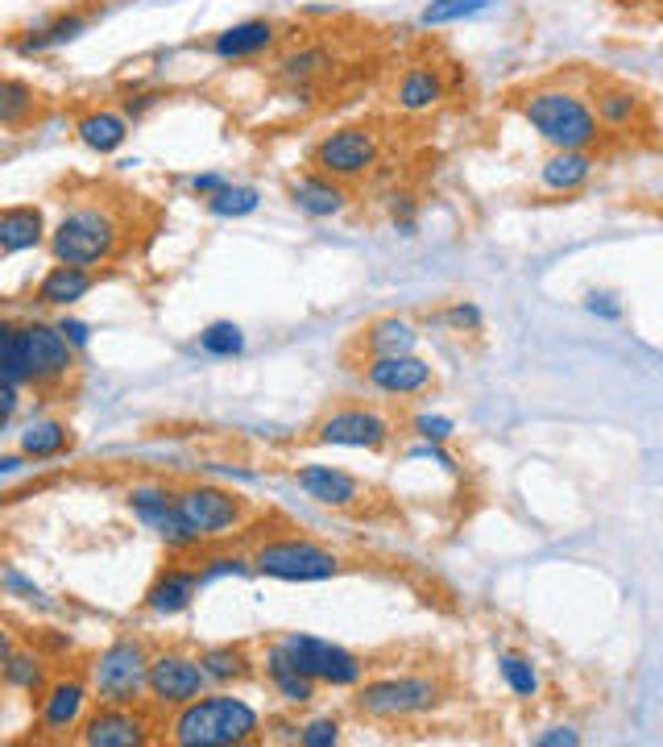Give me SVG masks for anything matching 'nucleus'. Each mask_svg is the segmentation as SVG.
Segmentation results:
<instances>
[{
    "label": "nucleus",
    "instance_id": "obj_1",
    "mask_svg": "<svg viewBox=\"0 0 663 747\" xmlns=\"http://www.w3.org/2000/svg\"><path fill=\"white\" fill-rule=\"evenodd\" d=\"M262 731V718L249 701L212 694L178 706V718L171 723V739L183 747H224V744H249Z\"/></svg>",
    "mask_w": 663,
    "mask_h": 747
},
{
    "label": "nucleus",
    "instance_id": "obj_2",
    "mask_svg": "<svg viewBox=\"0 0 663 747\" xmlns=\"http://www.w3.org/2000/svg\"><path fill=\"white\" fill-rule=\"evenodd\" d=\"M71 370H75V353L67 345L63 329H50V324L4 329V378L63 382Z\"/></svg>",
    "mask_w": 663,
    "mask_h": 747
},
{
    "label": "nucleus",
    "instance_id": "obj_3",
    "mask_svg": "<svg viewBox=\"0 0 663 747\" xmlns=\"http://www.w3.org/2000/svg\"><path fill=\"white\" fill-rule=\"evenodd\" d=\"M522 117L539 129L543 142L555 150H589L601 138V117L577 92H531L522 100Z\"/></svg>",
    "mask_w": 663,
    "mask_h": 747
},
{
    "label": "nucleus",
    "instance_id": "obj_4",
    "mask_svg": "<svg viewBox=\"0 0 663 747\" xmlns=\"http://www.w3.org/2000/svg\"><path fill=\"white\" fill-rule=\"evenodd\" d=\"M116 241H121V221L104 204H83L71 208L59 221L50 245H54V258L67 266H95L116 254Z\"/></svg>",
    "mask_w": 663,
    "mask_h": 747
},
{
    "label": "nucleus",
    "instance_id": "obj_5",
    "mask_svg": "<svg viewBox=\"0 0 663 747\" xmlns=\"http://www.w3.org/2000/svg\"><path fill=\"white\" fill-rule=\"evenodd\" d=\"M92 685L95 694L112 706H133L137 694L150 685V656L137 639H116L112 648L95 656L92 665Z\"/></svg>",
    "mask_w": 663,
    "mask_h": 747
},
{
    "label": "nucleus",
    "instance_id": "obj_6",
    "mask_svg": "<svg viewBox=\"0 0 663 747\" xmlns=\"http://www.w3.org/2000/svg\"><path fill=\"white\" fill-rule=\"evenodd\" d=\"M253 569L278 582H328L336 577L340 561L312 541H274L253 553Z\"/></svg>",
    "mask_w": 663,
    "mask_h": 747
},
{
    "label": "nucleus",
    "instance_id": "obj_7",
    "mask_svg": "<svg viewBox=\"0 0 663 747\" xmlns=\"http://www.w3.org/2000/svg\"><path fill=\"white\" fill-rule=\"evenodd\" d=\"M283 656L290 665L307 673V677H316V682H328V685H357L361 682L365 665L357 660L353 653H345L340 644H328V639H316V636H286L283 644Z\"/></svg>",
    "mask_w": 663,
    "mask_h": 747
},
{
    "label": "nucleus",
    "instance_id": "obj_8",
    "mask_svg": "<svg viewBox=\"0 0 663 747\" xmlns=\"http://www.w3.org/2000/svg\"><path fill=\"white\" fill-rule=\"evenodd\" d=\"M378 159V138L361 125H348L328 133L324 142L316 145V166L319 175L328 179H357L365 175Z\"/></svg>",
    "mask_w": 663,
    "mask_h": 747
},
{
    "label": "nucleus",
    "instance_id": "obj_9",
    "mask_svg": "<svg viewBox=\"0 0 663 747\" xmlns=\"http://www.w3.org/2000/svg\"><path fill=\"white\" fill-rule=\"evenodd\" d=\"M357 706L365 715L378 718H402V715H419L436 706V685L424 677H386V682L365 685L357 694Z\"/></svg>",
    "mask_w": 663,
    "mask_h": 747
},
{
    "label": "nucleus",
    "instance_id": "obj_10",
    "mask_svg": "<svg viewBox=\"0 0 663 747\" xmlns=\"http://www.w3.org/2000/svg\"><path fill=\"white\" fill-rule=\"evenodd\" d=\"M204 685H207L204 665L191 660V656L166 653L159 660H150V694L162 706H187V701H195L204 694Z\"/></svg>",
    "mask_w": 663,
    "mask_h": 747
},
{
    "label": "nucleus",
    "instance_id": "obj_11",
    "mask_svg": "<svg viewBox=\"0 0 663 747\" xmlns=\"http://www.w3.org/2000/svg\"><path fill=\"white\" fill-rule=\"evenodd\" d=\"M178 507L200 536H221V532L241 524V498L228 491H216V486H187L178 494Z\"/></svg>",
    "mask_w": 663,
    "mask_h": 747
},
{
    "label": "nucleus",
    "instance_id": "obj_12",
    "mask_svg": "<svg viewBox=\"0 0 663 747\" xmlns=\"http://www.w3.org/2000/svg\"><path fill=\"white\" fill-rule=\"evenodd\" d=\"M316 441L324 445H348V448H381L390 441V424L381 415L365 412V407H340L328 420H319Z\"/></svg>",
    "mask_w": 663,
    "mask_h": 747
},
{
    "label": "nucleus",
    "instance_id": "obj_13",
    "mask_svg": "<svg viewBox=\"0 0 663 747\" xmlns=\"http://www.w3.org/2000/svg\"><path fill=\"white\" fill-rule=\"evenodd\" d=\"M145 731H150V723H145L137 710L104 701V710L83 718L80 739L92 747H133V744H145Z\"/></svg>",
    "mask_w": 663,
    "mask_h": 747
},
{
    "label": "nucleus",
    "instance_id": "obj_14",
    "mask_svg": "<svg viewBox=\"0 0 663 747\" xmlns=\"http://www.w3.org/2000/svg\"><path fill=\"white\" fill-rule=\"evenodd\" d=\"M365 378L374 382L378 391H386V395H419V391L431 386V366L419 362L415 353H395V357H374Z\"/></svg>",
    "mask_w": 663,
    "mask_h": 747
},
{
    "label": "nucleus",
    "instance_id": "obj_15",
    "mask_svg": "<svg viewBox=\"0 0 663 747\" xmlns=\"http://www.w3.org/2000/svg\"><path fill=\"white\" fill-rule=\"evenodd\" d=\"M83 710H88V689L80 682H59L50 685L47 698H42L38 727L47 735H67L83 723Z\"/></svg>",
    "mask_w": 663,
    "mask_h": 747
},
{
    "label": "nucleus",
    "instance_id": "obj_16",
    "mask_svg": "<svg viewBox=\"0 0 663 747\" xmlns=\"http://www.w3.org/2000/svg\"><path fill=\"white\" fill-rule=\"evenodd\" d=\"M299 486L312 494L316 503H324V507H353V503L361 498L357 477L345 474V470H332V465H303Z\"/></svg>",
    "mask_w": 663,
    "mask_h": 747
},
{
    "label": "nucleus",
    "instance_id": "obj_17",
    "mask_svg": "<svg viewBox=\"0 0 663 747\" xmlns=\"http://www.w3.org/2000/svg\"><path fill=\"white\" fill-rule=\"evenodd\" d=\"M204 586V569H166L150 586L145 594V606L154 610V615H178V610H187L191 598H195V589Z\"/></svg>",
    "mask_w": 663,
    "mask_h": 747
},
{
    "label": "nucleus",
    "instance_id": "obj_18",
    "mask_svg": "<svg viewBox=\"0 0 663 747\" xmlns=\"http://www.w3.org/2000/svg\"><path fill=\"white\" fill-rule=\"evenodd\" d=\"M42 233H47L42 208H33V204L4 208V216H0V254H21V250L38 245Z\"/></svg>",
    "mask_w": 663,
    "mask_h": 747
},
{
    "label": "nucleus",
    "instance_id": "obj_19",
    "mask_svg": "<svg viewBox=\"0 0 663 747\" xmlns=\"http://www.w3.org/2000/svg\"><path fill=\"white\" fill-rule=\"evenodd\" d=\"M92 291V274L83 271V266H54V271L38 283V300L50 303V307H67V303L83 300Z\"/></svg>",
    "mask_w": 663,
    "mask_h": 747
},
{
    "label": "nucleus",
    "instance_id": "obj_20",
    "mask_svg": "<svg viewBox=\"0 0 663 747\" xmlns=\"http://www.w3.org/2000/svg\"><path fill=\"white\" fill-rule=\"evenodd\" d=\"M290 195H295V204H299L307 216H332V212H340V208H345V191L336 188L328 175L299 179V183L290 188Z\"/></svg>",
    "mask_w": 663,
    "mask_h": 747
},
{
    "label": "nucleus",
    "instance_id": "obj_21",
    "mask_svg": "<svg viewBox=\"0 0 663 747\" xmlns=\"http://www.w3.org/2000/svg\"><path fill=\"white\" fill-rule=\"evenodd\" d=\"M589 175H593V159L584 150H555L543 162V183L552 191H577Z\"/></svg>",
    "mask_w": 663,
    "mask_h": 747
},
{
    "label": "nucleus",
    "instance_id": "obj_22",
    "mask_svg": "<svg viewBox=\"0 0 663 747\" xmlns=\"http://www.w3.org/2000/svg\"><path fill=\"white\" fill-rule=\"evenodd\" d=\"M274 42V26L269 21H241L233 30H224L216 38V54L221 59H245V54H257Z\"/></svg>",
    "mask_w": 663,
    "mask_h": 747
},
{
    "label": "nucleus",
    "instance_id": "obj_23",
    "mask_svg": "<svg viewBox=\"0 0 663 747\" xmlns=\"http://www.w3.org/2000/svg\"><path fill=\"white\" fill-rule=\"evenodd\" d=\"M75 133H80L83 145H92V150H100V154H112L116 145L125 142L129 129L116 112H88V117H80Z\"/></svg>",
    "mask_w": 663,
    "mask_h": 747
},
{
    "label": "nucleus",
    "instance_id": "obj_24",
    "mask_svg": "<svg viewBox=\"0 0 663 747\" xmlns=\"http://www.w3.org/2000/svg\"><path fill=\"white\" fill-rule=\"evenodd\" d=\"M269 677H274V685H278V694H283L286 701H312L316 698V677H307V673H299V668L290 665L283 656V648H274L269 653Z\"/></svg>",
    "mask_w": 663,
    "mask_h": 747
},
{
    "label": "nucleus",
    "instance_id": "obj_25",
    "mask_svg": "<svg viewBox=\"0 0 663 747\" xmlns=\"http://www.w3.org/2000/svg\"><path fill=\"white\" fill-rule=\"evenodd\" d=\"M443 95V83H440V75L436 71H407L402 75V83H398V104L407 112H424V109H431L436 100Z\"/></svg>",
    "mask_w": 663,
    "mask_h": 747
},
{
    "label": "nucleus",
    "instance_id": "obj_26",
    "mask_svg": "<svg viewBox=\"0 0 663 747\" xmlns=\"http://www.w3.org/2000/svg\"><path fill=\"white\" fill-rule=\"evenodd\" d=\"M67 445H71V432L59 420H42V424H30L21 432V453L26 457H59Z\"/></svg>",
    "mask_w": 663,
    "mask_h": 747
},
{
    "label": "nucleus",
    "instance_id": "obj_27",
    "mask_svg": "<svg viewBox=\"0 0 663 747\" xmlns=\"http://www.w3.org/2000/svg\"><path fill=\"white\" fill-rule=\"evenodd\" d=\"M365 341H369V350L378 353V357H395V353L415 350V329L407 320H378Z\"/></svg>",
    "mask_w": 663,
    "mask_h": 747
},
{
    "label": "nucleus",
    "instance_id": "obj_28",
    "mask_svg": "<svg viewBox=\"0 0 663 747\" xmlns=\"http://www.w3.org/2000/svg\"><path fill=\"white\" fill-rule=\"evenodd\" d=\"M634 112H639V95L626 92V88H601V92H598L601 125H614V129L631 125Z\"/></svg>",
    "mask_w": 663,
    "mask_h": 747
},
{
    "label": "nucleus",
    "instance_id": "obj_29",
    "mask_svg": "<svg viewBox=\"0 0 663 747\" xmlns=\"http://www.w3.org/2000/svg\"><path fill=\"white\" fill-rule=\"evenodd\" d=\"M200 665H204L207 682H237V677L249 673V656L241 648H207L200 656Z\"/></svg>",
    "mask_w": 663,
    "mask_h": 747
},
{
    "label": "nucleus",
    "instance_id": "obj_30",
    "mask_svg": "<svg viewBox=\"0 0 663 747\" xmlns=\"http://www.w3.org/2000/svg\"><path fill=\"white\" fill-rule=\"evenodd\" d=\"M4 682L17 685V689H42V682H47L42 677V660L4 648Z\"/></svg>",
    "mask_w": 663,
    "mask_h": 747
},
{
    "label": "nucleus",
    "instance_id": "obj_31",
    "mask_svg": "<svg viewBox=\"0 0 663 747\" xmlns=\"http://www.w3.org/2000/svg\"><path fill=\"white\" fill-rule=\"evenodd\" d=\"M257 204H262V195H257V191H253V188H233V183H228V188H221L216 195H207V208H212L216 216H249Z\"/></svg>",
    "mask_w": 663,
    "mask_h": 747
},
{
    "label": "nucleus",
    "instance_id": "obj_32",
    "mask_svg": "<svg viewBox=\"0 0 663 747\" xmlns=\"http://www.w3.org/2000/svg\"><path fill=\"white\" fill-rule=\"evenodd\" d=\"M486 4H490V0H431L424 9V26H448V21L481 13Z\"/></svg>",
    "mask_w": 663,
    "mask_h": 747
},
{
    "label": "nucleus",
    "instance_id": "obj_33",
    "mask_svg": "<svg viewBox=\"0 0 663 747\" xmlns=\"http://www.w3.org/2000/svg\"><path fill=\"white\" fill-rule=\"evenodd\" d=\"M200 345H204V353H212V357H233V353L245 350V336H241L237 324H212V329L200 333Z\"/></svg>",
    "mask_w": 663,
    "mask_h": 747
},
{
    "label": "nucleus",
    "instance_id": "obj_34",
    "mask_svg": "<svg viewBox=\"0 0 663 747\" xmlns=\"http://www.w3.org/2000/svg\"><path fill=\"white\" fill-rule=\"evenodd\" d=\"M502 677L519 698H536L539 694L536 668H531V660H522V656H502Z\"/></svg>",
    "mask_w": 663,
    "mask_h": 747
},
{
    "label": "nucleus",
    "instance_id": "obj_35",
    "mask_svg": "<svg viewBox=\"0 0 663 747\" xmlns=\"http://www.w3.org/2000/svg\"><path fill=\"white\" fill-rule=\"evenodd\" d=\"M26 109H33V92L26 83L4 80V88H0V121H4V125H17Z\"/></svg>",
    "mask_w": 663,
    "mask_h": 747
},
{
    "label": "nucleus",
    "instance_id": "obj_36",
    "mask_svg": "<svg viewBox=\"0 0 663 747\" xmlns=\"http://www.w3.org/2000/svg\"><path fill=\"white\" fill-rule=\"evenodd\" d=\"M340 739V727L332 723V718H316V723H307L299 731V744H307V747H332Z\"/></svg>",
    "mask_w": 663,
    "mask_h": 747
},
{
    "label": "nucleus",
    "instance_id": "obj_37",
    "mask_svg": "<svg viewBox=\"0 0 663 747\" xmlns=\"http://www.w3.org/2000/svg\"><path fill=\"white\" fill-rule=\"evenodd\" d=\"M80 30H83V17H63V21H54L50 30H42L47 38H33V47H59V42H71Z\"/></svg>",
    "mask_w": 663,
    "mask_h": 747
},
{
    "label": "nucleus",
    "instance_id": "obj_38",
    "mask_svg": "<svg viewBox=\"0 0 663 747\" xmlns=\"http://www.w3.org/2000/svg\"><path fill=\"white\" fill-rule=\"evenodd\" d=\"M415 432H419L424 441H443V436H452V420H443V415H419V420H415Z\"/></svg>",
    "mask_w": 663,
    "mask_h": 747
},
{
    "label": "nucleus",
    "instance_id": "obj_39",
    "mask_svg": "<svg viewBox=\"0 0 663 747\" xmlns=\"http://www.w3.org/2000/svg\"><path fill=\"white\" fill-rule=\"evenodd\" d=\"M555 744H581V735L569 731V727H552L548 735H539V747H555Z\"/></svg>",
    "mask_w": 663,
    "mask_h": 747
},
{
    "label": "nucleus",
    "instance_id": "obj_40",
    "mask_svg": "<svg viewBox=\"0 0 663 747\" xmlns=\"http://www.w3.org/2000/svg\"><path fill=\"white\" fill-rule=\"evenodd\" d=\"M221 573H245V561H237V557L212 561V565L204 569V582H207V577H221Z\"/></svg>",
    "mask_w": 663,
    "mask_h": 747
},
{
    "label": "nucleus",
    "instance_id": "obj_41",
    "mask_svg": "<svg viewBox=\"0 0 663 747\" xmlns=\"http://www.w3.org/2000/svg\"><path fill=\"white\" fill-rule=\"evenodd\" d=\"M59 329H63V336L71 341V345H88V324H80V320H63Z\"/></svg>",
    "mask_w": 663,
    "mask_h": 747
},
{
    "label": "nucleus",
    "instance_id": "obj_42",
    "mask_svg": "<svg viewBox=\"0 0 663 747\" xmlns=\"http://www.w3.org/2000/svg\"><path fill=\"white\" fill-rule=\"evenodd\" d=\"M448 320H452V324H481V312H477V307H452Z\"/></svg>",
    "mask_w": 663,
    "mask_h": 747
},
{
    "label": "nucleus",
    "instance_id": "obj_43",
    "mask_svg": "<svg viewBox=\"0 0 663 747\" xmlns=\"http://www.w3.org/2000/svg\"><path fill=\"white\" fill-rule=\"evenodd\" d=\"M589 312H601L605 320H618V316H622L614 303H605V295H593V300H589Z\"/></svg>",
    "mask_w": 663,
    "mask_h": 747
},
{
    "label": "nucleus",
    "instance_id": "obj_44",
    "mask_svg": "<svg viewBox=\"0 0 663 747\" xmlns=\"http://www.w3.org/2000/svg\"><path fill=\"white\" fill-rule=\"evenodd\" d=\"M221 188H228L221 175H200V179H195V191H204V195H216Z\"/></svg>",
    "mask_w": 663,
    "mask_h": 747
},
{
    "label": "nucleus",
    "instance_id": "obj_45",
    "mask_svg": "<svg viewBox=\"0 0 663 747\" xmlns=\"http://www.w3.org/2000/svg\"><path fill=\"white\" fill-rule=\"evenodd\" d=\"M17 470H21V462H17V457H4V462H0V474H4V477L17 474Z\"/></svg>",
    "mask_w": 663,
    "mask_h": 747
}]
</instances>
